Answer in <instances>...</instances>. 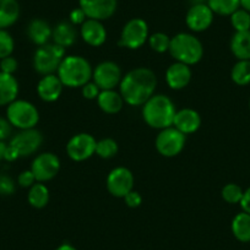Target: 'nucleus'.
I'll use <instances>...</instances> for the list:
<instances>
[{
    "label": "nucleus",
    "mask_w": 250,
    "mask_h": 250,
    "mask_svg": "<svg viewBox=\"0 0 250 250\" xmlns=\"http://www.w3.org/2000/svg\"><path fill=\"white\" fill-rule=\"evenodd\" d=\"M19 69L18 60L14 57H6L0 59V71L4 74H9V75H14Z\"/></svg>",
    "instance_id": "obj_36"
},
{
    "label": "nucleus",
    "mask_w": 250,
    "mask_h": 250,
    "mask_svg": "<svg viewBox=\"0 0 250 250\" xmlns=\"http://www.w3.org/2000/svg\"><path fill=\"white\" fill-rule=\"evenodd\" d=\"M148 45L153 52L162 54L169 50L170 44V37L163 32H155L152 35L148 36Z\"/></svg>",
    "instance_id": "obj_31"
},
{
    "label": "nucleus",
    "mask_w": 250,
    "mask_h": 250,
    "mask_svg": "<svg viewBox=\"0 0 250 250\" xmlns=\"http://www.w3.org/2000/svg\"><path fill=\"white\" fill-rule=\"evenodd\" d=\"M239 205L244 212L249 213L250 215V187L248 188L247 190H244V193H243V198L242 200H240Z\"/></svg>",
    "instance_id": "obj_42"
},
{
    "label": "nucleus",
    "mask_w": 250,
    "mask_h": 250,
    "mask_svg": "<svg viewBox=\"0 0 250 250\" xmlns=\"http://www.w3.org/2000/svg\"><path fill=\"white\" fill-rule=\"evenodd\" d=\"M208 5L213 14L230 16L240 8V0H208Z\"/></svg>",
    "instance_id": "obj_29"
},
{
    "label": "nucleus",
    "mask_w": 250,
    "mask_h": 250,
    "mask_svg": "<svg viewBox=\"0 0 250 250\" xmlns=\"http://www.w3.org/2000/svg\"><path fill=\"white\" fill-rule=\"evenodd\" d=\"M193 78L191 68L183 62H174L166 70V83L168 87L174 91L183 90L190 83Z\"/></svg>",
    "instance_id": "obj_16"
},
{
    "label": "nucleus",
    "mask_w": 250,
    "mask_h": 250,
    "mask_svg": "<svg viewBox=\"0 0 250 250\" xmlns=\"http://www.w3.org/2000/svg\"><path fill=\"white\" fill-rule=\"evenodd\" d=\"M240 8L250 13V0H240Z\"/></svg>",
    "instance_id": "obj_45"
},
{
    "label": "nucleus",
    "mask_w": 250,
    "mask_h": 250,
    "mask_svg": "<svg viewBox=\"0 0 250 250\" xmlns=\"http://www.w3.org/2000/svg\"><path fill=\"white\" fill-rule=\"evenodd\" d=\"M11 131H13V125L10 124L6 118L0 117V141H5L10 138Z\"/></svg>",
    "instance_id": "obj_41"
},
{
    "label": "nucleus",
    "mask_w": 250,
    "mask_h": 250,
    "mask_svg": "<svg viewBox=\"0 0 250 250\" xmlns=\"http://www.w3.org/2000/svg\"><path fill=\"white\" fill-rule=\"evenodd\" d=\"M19 91L20 87L15 76L0 71V107L9 105L11 102L18 100Z\"/></svg>",
    "instance_id": "obj_23"
},
{
    "label": "nucleus",
    "mask_w": 250,
    "mask_h": 250,
    "mask_svg": "<svg viewBox=\"0 0 250 250\" xmlns=\"http://www.w3.org/2000/svg\"><path fill=\"white\" fill-rule=\"evenodd\" d=\"M16 184L11 177L0 173V195L9 196L15 193Z\"/></svg>",
    "instance_id": "obj_35"
},
{
    "label": "nucleus",
    "mask_w": 250,
    "mask_h": 250,
    "mask_svg": "<svg viewBox=\"0 0 250 250\" xmlns=\"http://www.w3.org/2000/svg\"><path fill=\"white\" fill-rule=\"evenodd\" d=\"M229 47L238 60H250V31L235 32L232 36Z\"/></svg>",
    "instance_id": "obj_25"
},
{
    "label": "nucleus",
    "mask_w": 250,
    "mask_h": 250,
    "mask_svg": "<svg viewBox=\"0 0 250 250\" xmlns=\"http://www.w3.org/2000/svg\"><path fill=\"white\" fill-rule=\"evenodd\" d=\"M52 32L53 28L43 19H33L27 26V37L38 47L49 43V40H52Z\"/></svg>",
    "instance_id": "obj_21"
},
{
    "label": "nucleus",
    "mask_w": 250,
    "mask_h": 250,
    "mask_svg": "<svg viewBox=\"0 0 250 250\" xmlns=\"http://www.w3.org/2000/svg\"><path fill=\"white\" fill-rule=\"evenodd\" d=\"M36 182H37V180H36L35 174H33L31 169L23 170V172H21L18 177V183L21 188H28V189H30Z\"/></svg>",
    "instance_id": "obj_38"
},
{
    "label": "nucleus",
    "mask_w": 250,
    "mask_h": 250,
    "mask_svg": "<svg viewBox=\"0 0 250 250\" xmlns=\"http://www.w3.org/2000/svg\"><path fill=\"white\" fill-rule=\"evenodd\" d=\"M53 43L62 48H70L78 41V30L70 21H60L53 27Z\"/></svg>",
    "instance_id": "obj_20"
},
{
    "label": "nucleus",
    "mask_w": 250,
    "mask_h": 250,
    "mask_svg": "<svg viewBox=\"0 0 250 250\" xmlns=\"http://www.w3.org/2000/svg\"><path fill=\"white\" fill-rule=\"evenodd\" d=\"M6 119L10 122L13 128L19 130L36 128L40 122V112L33 103L26 100H15L8 105Z\"/></svg>",
    "instance_id": "obj_6"
},
{
    "label": "nucleus",
    "mask_w": 250,
    "mask_h": 250,
    "mask_svg": "<svg viewBox=\"0 0 250 250\" xmlns=\"http://www.w3.org/2000/svg\"><path fill=\"white\" fill-rule=\"evenodd\" d=\"M119 151L118 143L112 138L101 139L96 144V155L103 160H109L113 158Z\"/></svg>",
    "instance_id": "obj_30"
},
{
    "label": "nucleus",
    "mask_w": 250,
    "mask_h": 250,
    "mask_svg": "<svg viewBox=\"0 0 250 250\" xmlns=\"http://www.w3.org/2000/svg\"><path fill=\"white\" fill-rule=\"evenodd\" d=\"M122 79V69L112 60H104L93 69L92 81L101 88V91L115 90V87L119 86Z\"/></svg>",
    "instance_id": "obj_10"
},
{
    "label": "nucleus",
    "mask_w": 250,
    "mask_h": 250,
    "mask_svg": "<svg viewBox=\"0 0 250 250\" xmlns=\"http://www.w3.org/2000/svg\"><path fill=\"white\" fill-rule=\"evenodd\" d=\"M177 113L174 103L168 96L153 95L143 105V118L146 124L152 129H162L173 126L174 115Z\"/></svg>",
    "instance_id": "obj_2"
},
{
    "label": "nucleus",
    "mask_w": 250,
    "mask_h": 250,
    "mask_svg": "<svg viewBox=\"0 0 250 250\" xmlns=\"http://www.w3.org/2000/svg\"><path fill=\"white\" fill-rule=\"evenodd\" d=\"M124 201H125V205L128 206L130 208H136L143 204V196L139 191L136 190H131L130 193H128L126 195L124 196Z\"/></svg>",
    "instance_id": "obj_39"
},
{
    "label": "nucleus",
    "mask_w": 250,
    "mask_h": 250,
    "mask_svg": "<svg viewBox=\"0 0 250 250\" xmlns=\"http://www.w3.org/2000/svg\"><path fill=\"white\" fill-rule=\"evenodd\" d=\"M96 139L88 133H79L66 144V153L75 162H83L96 153Z\"/></svg>",
    "instance_id": "obj_11"
},
{
    "label": "nucleus",
    "mask_w": 250,
    "mask_h": 250,
    "mask_svg": "<svg viewBox=\"0 0 250 250\" xmlns=\"http://www.w3.org/2000/svg\"><path fill=\"white\" fill-rule=\"evenodd\" d=\"M57 250H76V248H74L73 245L69 244V243H64L60 247L57 248Z\"/></svg>",
    "instance_id": "obj_46"
},
{
    "label": "nucleus",
    "mask_w": 250,
    "mask_h": 250,
    "mask_svg": "<svg viewBox=\"0 0 250 250\" xmlns=\"http://www.w3.org/2000/svg\"><path fill=\"white\" fill-rule=\"evenodd\" d=\"M81 93H83V98L88 101L97 100L98 95L101 93V88L93 81H90L81 87Z\"/></svg>",
    "instance_id": "obj_37"
},
{
    "label": "nucleus",
    "mask_w": 250,
    "mask_h": 250,
    "mask_svg": "<svg viewBox=\"0 0 250 250\" xmlns=\"http://www.w3.org/2000/svg\"><path fill=\"white\" fill-rule=\"evenodd\" d=\"M64 85L58 78L57 74H50V75H44L41 78L37 83V93L38 97L43 102L52 103L55 102L60 98L62 93Z\"/></svg>",
    "instance_id": "obj_19"
},
{
    "label": "nucleus",
    "mask_w": 250,
    "mask_h": 250,
    "mask_svg": "<svg viewBox=\"0 0 250 250\" xmlns=\"http://www.w3.org/2000/svg\"><path fill=\"white\" fill-rule=\"evenodd\" d=\"M97 104L101 110L107 114H117L123 109L124 100L120 92L115 90H103L97 97Z\"/></svg>",
    "instance_id": "obj_22"
},
{
    "label": "nucleus",
    "mask_w": 250,
    "mask_h": 250,
    "mask_svg": "<svg viewBox=\"0 0 250 250\" xmlns=\"http://www.w3.org/2000/svg\"><path fill=\"white\" fill-rule=\"evenodd\" d=\"M213 15L208 4H193L185 16V23L193 32H204L208 30L213 22Z\"/></svg>",
    "instance_id": "obj_14"
},
{
    "label": "nucleus",
    "mask_w": 250,
    "mask_h": 250,
    "mask_svg": "<svg viewBox=\"0 0 250 250\" xmlns=\"http://www.w3.org/2000/svg\"><path fill=\"white\" fill-rule=\"evenodd\" d=\"M157 87V76L148 68H135L123 76L119 83V92L126 104L131 107L144 105Z\"/></svg>",
    "instance_id": "obj_1"
},
{
    "label": "nucleus",
    "mask_w": 250,
    "mask_h": 250,
    "mask_svg": "<svg viewBox=\"0 0 250 250\" xmlns=\"http://www.w3.org/2000/svg\"><path fill=\"white\" fill-rule=\"evenodd\" d=\"M65 50L55 43L41 45L33 54V69L42 76L57 74L60 62L65 58Z\"/></svg>",
    "instance_id": "obj_5"
},
{
    "label": "nucleus",
    "mask_w": 250,
    "mask_h": 250,
    "mask_svg": "<svg viewBox=\"0 0 250 250\" xmlns=\"http://www.w3.org/2000/svg\"><path fill=\"white\" fill-rule=\"evenodd\" d=\"M8 145H6L4 141H0V161L4 160V156H5V151Z\"/></svg>",
    "instance_id": "obj_44"
},
{
    "label": "nucleus",
    "mask_w": 250,
    "mask_h": 250,
    "mask_svg": "<svg viewBox=\"0 0 250 250\" xmlns=\"http://www.w3.org/2000/svg\"><path fill=\"white\" fill-rule=\"evenodd\" d=\"M169 54L175 62L187 65H195L203 59L204 45L201 41L193 33L180 32L170 38Z\"/></svg>",
    "instance_id": "obj_4"
},
{
    "label": "nucleus",
    "mask_w": 250,
    "mask_h": 250,
    "mask_svg": "<svg viewBox=\"0 0 250 250\" xmlns=\"http://www.w3.org/2000/svg\"><path fill=\"white\" fill-rule=\"evenodd\" d=\"M134 174L126 167H115L108 173L105 187L114 198L124 199V196L134 189Z\"/></svg>",
    "instance_id": "obj_9"
},
{
    "label": "nucleus",
    "mask_w": 250,
    "mask_h": 250,
    "mask_svg": "<svg viewBox=\"0 0 250 250\" xmlns=\"http://www.w3.org/2000/svg\"><path fill=\"white\" fill-rule=\"evenodd\" d=\"M230 79L238 86L250 83V60H238L230 70Z\"/></svg>",
    "instance_id": "obj_28"
},
{
    "label": "nucleus",
    "mask_w": 250,
    "mask_h": 250,
    "mask_svg": "<svg viewBox=\"0 0 250 250\" xmlns=\"http://www.w3.org/2000/svg\"><path fill=\"white\" fill-rule=\"evenodd\" d=\"M249 108H250V101H249Z\"/></svg>",
    "instance_id": "obj_47"
},
{
    "label": "nucleus",
    "mask_w": 250,
    "mask_h": 250,
    "mask_svg": "<svg viewBox=\"0 0 250 250\" xmlns=\"http://www.w3.org/2000/svg\"><path fill=\"white\" fill-rule=\"evenodd\" d=\"M27 201L35 208H45L49 203V189L47 185L44 183L36 182L28 190Z\"/></svg>",
    "instance_id": "obj_27"
},
{
    "label": "nucleus",
    "mask_w": 250,
    "mask_h": 250,
    "mask_svg": "<svg viewBox=\"0 0 250 250\" xmlns=\"http://www.w3.org/2000/svg\"><path fill=\"white\" fill-rule=\"evenodd\" d=\"M173 126L184 135L194 134L201 126V115L193 108H183L175 113Z\"/></svg>",
    "instance_id": "obj_18"
},
{
    "label": "nucleus",
    "mask_w": 250,
    "mask_h": 250,
    "mask_svg": "<svg viewBox=\"0 0 250 250\" xmlns=\"http://www.w3.org/2000/svg\"><path fill=\"white\" fill-rule=\"evenodd\" d=\"M15 48V42L6 30H0V59L10 57Z\"/></svg>",
    "instance_id": "obj_34"
},
{
    "label": "nucleus",
    "mask_w": 250,
    "mask_h": 250,
    "mask_svg": "<svg viewBox=\"0 0 250 250\" xmlns=\"http://www.w3.org/2000/svg\"><path fill=\"white\" fill-rule=\"evenodd\" d=\"M80 36L86 44L91 47H101L107 41V30L102 21L87 19L80 26Z\"/></svg>",
    "instance_id": "obj_17"
},
{
    "label": "nucleus",
    "mask_w": 250,
    "mask_h": 250,
    "mask_svg": "<svg viewBox=\"0 0 250 250\" xmlns=\"http://www.w3.org/2000/svg\"><path fill=\"white\" fill-rule=\"evenodd\" d=\"M20 18L18 0H0V30H6Z\"/></svg>",
    "instance_id": "obj_24"
},
{
    "label": "nucleus",
    "mask_w": 250,
    "mask_h": 250,
    "mask_svg": "<svg viewBox=\"0 0 250 250\" xmlns=\"http://www.w3.org/2000/svg\"><path fill=\"white\" fill-rule=\"evenodd\" d=\"M43 144V135L36 128L20 130L11 138L9 145L15 148L20 157H27L37 152Z\"/></svg>",
    "instance_id": "obj_12"
},
{
    "label": "nucleus",
    "mask_w": 250,
    "mask_h": 250,
    "mask_svg": "<svg viewBox=\"0 0 250 250\" xmlns=\"http://www.w3.org/2000/svg\"><path fill=\"white\" fill-rule=\"evenodd\" d=\"M79 5L87 19L104 21L115 14L118 0H79Z\"/></svg>",
    "instance_id": "obj_15"
},
{
    "label": "nucleus",
    "mask_w": 250,
    "mask_h": 250,
    "mask_svg": "<svg viewBox=\"0 0 250 250\" xmlns=\"http://www.w3.org/2000/svg\"><path fill=\"white\" fill-rule=\"evenodd\" d=\"M232 233L235 239L242 243L250 242V215L249 213L242 212L237 213L232 220Z\"/></svg>",
    "instance_id": "obj_26"
},
{
    "label": "nucleus",
    "mask_w": 250,
    "mask_h": 250,
    "mask_svg": "<svg viewBox=\"0 0 250 250\" xmlns=\"http://www.w3.org/2000/svg\"><path fill=\"white\" fill-rule=\"evenodd\" d=\"M187 135L180 133L174 126H169L160 130L155 140L156 150L163 157L172 158L179 155L185 147Z\"/></svg>",
    "instance_id": "obj_7"
},
{
    "label": "nucleus",
    "mask_w": 250,
    "mask_h": 250,
    "mask_svg": "<svg viewBox=\"0 0 250 250\" xmlns=\"http://www.w3.org/2000/svg\"><path fill=\"white\" fill-rule=\"evenodd\" d=\"M20 158V155H19L18 151L14 147H11L10 145H8L5 151V156H4V160L8 161V162H14V161L19 160Z\"/></svg>",
    "instance_id": "obj_43"
},
{
    "label": "nucleus",
    "mask_w": 250,
    "mask_h": 250,
    "mask_svg": "<svg viewBox=\"0 0 250 250\" xmlns=\"http://www.w3.org/2000/svg\"><path fill=\"white\" fill-rule=\"evenodd\" d=\"M230 18V25L234 28L235 32H243V31H250V13L244 9L235 10Z\"/></svg>",
    "instance_id": "obj_32"
},
{
    "label": "nucleus",
    "mask_w": 250,
    "mask_h": 250,
    "mask_svg": "<svg viewBox=\"0 0 250 250\" xmlns=\"http://www.w3.org/2000/svg\"><path fill=\"white\" fill-rule=\"evenodd\" d=\"M31 170L35 174L36 180L40 183H45L57 177L60 170V160L55 153L43 152L40 153L33 160L31 165Z\"/></svg>",
    "instance_id": "obj_13"
},
{
    "label": "nucleus",
    "mask_w": 250,
    "mask_h": 250,
    "mask_svg": "<svg viewBox=\"0 0 250 250\" xmlns=\"http://www.w3.org/2000/svg\"><path fill=\"white\" fill-rule=\"evenodd\" d=\"M148 36L147 22L140 18L131 19L125 23L120 32L119 44L131 50L139 49L147 42Z\"/></svg>",
    "instance_id": "obj_8"
},
{
    "label": "nucleus",
    "mask_w": 250,
    "mask_h": 250,
    "mask_svg": "<svg viewBox=\"0 0 250 250\" xmlns=\"http://www.w3.org/2000/svg\"><path fill=\"white\" fill-rule=\"evenodd\" d=\"M243 193H244V190H243L239 185L234 184V183H228V184H226L222 188L221 196H222V199L227 204L235 205V204L240 203V200L243 198Z\"/></svg>",
    "instance_id": "obj_33"
},
{
    "label": "nucleus",
    "mask_w": 250,
    "mask_h": 250,
    "mask_svg": "<svg viewBox=\"0 0 250 250\" xmlns=\"http://www.w3.org/2000/svg\"><path fill=\"white\" fill-rule=\"evenodd\" d=\"M92 65L86 58L81 55H65L60 62L57 75L64 87L78 88L92 80Z\"/></svg>",
    "instance_id": "obj_3"
},
{
    "label": "nucleus",
    "mask_w": 250,
    "mask_h": 250,
    "mask_svg": "<svg viewBox=\"0 0 250 250\" xmlns=\"http://www.w3.org/2000/svg\"><path fill=\"white\" fill-rule=\"evenodd\" d=\"M86 20H87V16H86V14L83 13V10L80 8V6H79V8L73 9L70 15H69V21L75 26L78 25L81 26Z\"/></svg>",
    "instance_id": "obj_40"
}]
</instances>
